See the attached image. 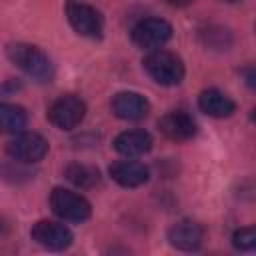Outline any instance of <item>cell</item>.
Segmentation results:
<instances>
[{
    "mask_svg": "<svg viewBox=\"0 0 256 256\" xmlns=\"http://www.w3.org/2000/svg\"><path fill=\"white\" fill-rule=\"evenodd\" d=\"M6 54L12 64H16L24 74H28L36 82H48L54 74L50 58L36 46L16 42L6 48Z\"/></svg>",
    "mask_w": 256,
    "mask_h": 256,
    "instance_id": "obj_1",
    "label": "cell"
},
{
    "mask_svg": "<svg viewBox=\"0 0 256 256\" xmlns=\"http://www.w3.org/2000/svg\"><path fill=\"white\" fill-rule=\"evenodd\" d=\"M142 66L146 74L162 86H176L184 78V64L180 56L168 50H152L142 60Z\"/></svg>",
    "mask_w": 256,
    "mask_h": 256,
    "instance_id": "obj_2",
    "label": "cell"
},
{
    "mask_svg": "<svg viewBox=\"0 0 256 256\" xmlns=\"http://www.w3.org/2000/svg\"><path fill=\"white\" fill-rule=\"evenodd\" d=\"M50 206L56 216L68 222H84L92 214V206L82 194L62 186H56L50 192Z\"/></svg>",
    "mask_w": 256,
    "mask_h": 256,
    "instance_id": "obj_3",
    "label": "cell"
},
{
    "mask_svg": "<svg viewBox=\"0 0 256 256\" xmlns=\"http://www.w3.org/2000/svg\"><path fill=\"white\" fill-rule=\"evenodd\" d=\"M66 18L70 22V26L74 28V32H78L80 36L86 38H100L102 30H104V22L100 12L82 2V0H68L66 2Z\"/></svg>",
    "mask_w": 256,
    "mask_h": 256,
    "instance_id": "obj_4",
    "label": "cell"
},
{
    "mask_svg": "<svg viewBox=\"0 0 256 256\" xmlns=\"http://www.w3.org/2000/svg\"><path fill=\"white\" fill-rule=\"evenodd\" d=\"M86 116V104L74 94H64L48 106V120L60 130L76 128Z\"/></svg>",
    "mask_w": 256,
    "mask_h": 256,
    "instance_id": "obj_5",
    "label": "cell"
},
{
    "mask_svg": "<svg viewBox=\"0 0 256 256\" xmlns=\"http://www.w3.org/2000/svg\"><path fill=\"white\" fill-rule=\"evenodd\" d=\"M6 152L10 158L24 162V164H34L40 162L46 152H48V142L44 136L36 134V132H18L8 144H6Z\"/></svg>",
    "mask_w": 256,
    "mask_h": 256,
    "instance_id": "obj_6",
    "label": "cell"
},
{
    "mask_svg": "<svg viewBox=\"0 0 256 256\" xmlns=\"http://www.w3.org/2000/svg\"><path fill=\"white\" fill-rule=\"evenodd\" d=\"M172 38V26L162 18H144L132 28V42L138 48L156 50Z\"/></svg>",
    "mask_w": 256,
    "mask_h": 256,
    "instance_id": "obj_7",
    "label": "cell"
},
{
    "mask_svg": "<svg viewBox=\"0 0 256 256\" xmlns=\"http://www.w3.org/2000/svg\"><path fill=\"white\" fill-rule=\"evenodd\" d=\"M30 236L36 244H40L46 250H66L74 240L70 228L54 220H38L32 226Z\"/></svg>",
    "mask_w": 256,
    "mask_h": 256,
    "instance_id": "obj_8",
    "label": "cell"
},
{
    "mask_svg": "<svg viewBox=\"0 0 256 256\" xmlns=\"http://www.w3.org/2000/svg\"><path fill=\"white\" fill-rule=\"evenodd\" d=\"M158 128L166 138H170L174 142L190 140L198 130L194 118L184 110H172V112L164 114L158 120Z\"/></svg>",
    "mask_w": 256,
    "mask_h": 256,
    "instance_id": "obj_9",
    "label": "cell"
},
{
    "mask_svg": "<svg viewBox=\"0 0 256 256\" xmlns=\"http://www.w3.org/2000/svg\"><path fill=\"white\" fill-rule=\"evenodd\" d=\"M204 240V228L194 220H180L170 226L168 230V242L184 252L198 250Z\"/></svg>",
    "mask_w": 256,
    "mask_h": 256,
    "instance_id": "obj_10",
    "label": "cell"
},
{
    "mask_svg": "<svg viewBox=\"0 0 256 256\" xmlns=\"http://www.w3.org/2000/svg\"><path fill=\"white\" fill-rule=\"evenodd\" d=\"M150 104L138 92H118L112 98V112L122 120H140L148 114Z\"/></svg>",
    "mask_w": 256,
    "mask_h": 256,
    "instance_id": "obj_11",
    "label": "cell"
},
{
    "mask_svg": "<svg viewBox=\"0 0 256 256\" xmlns=\"http://www.w3.org/2000/svg\"><path fill=\"white\" fill-rule=\"evenodd\" d=\"M112 180L124 188H138L148 182V168L134 160H118L108 168Z\"/></svg>",
    "mask_w": 256,
    "mask_h": 256,
    "instance_id": "obj_12",
    "label": "cell"
},
{
    "mask_svg": "<svg viewBox=\"0 0 256 256\" xmlns=\"http://www.w3.org/2000/svg\"><path fill=\"white\" fill-rule=\"evenodd\" d=\"M114 150L126 158H136L152 148V136L144 130H126L114 138Z\"/></svg>",
    "mask_w": 256,
    "mask_h": 256,
    "instance_id": "obj_13",
    "label": "cell"
},
{
    "mask_svg": "<svg viewBox=\"0 0 256 256\" xmlns=\"http://www.w3.org/2000/svg\"><path fill=\"white\" fill-rule=\"evenodd\" d=\"M198 106L204 114H208L212 118H228L236 110L234 100L230 96H226L224 92L216 90V88L202 90L200 96H198Z\"/></svg>",
    "mask_w": 256,
    "mask_h": 256,
    "instance_id": "obj_14",
    "label": "cell"
},
{
    "mask_svg": "<svg viewBox=\"0 0 256 256\" xmlns=\"http://www.w3.org/2000/svg\"><path fill=\"white\" fill-rule=\"evenodd\" d=\"M28 116L22 106L0 104V134H18L26 128Z\"/></svg>",
    "mask_w": 256,
    "mask_h": 256,
    "instance_id": "obj_15",
    "label": "cell"
},
{
    "mask_svg": "<svg viewBox=\"0 0 256 256\" xmlns=\"http://www.w3.org/2000/svg\"><path fill=\"white\" fill-rule=\"evenodd\" d=\"M66 176H68L70 182H74L80 188H90V186H94L98 182V170L96 168H90V166H84V164H72V166H68Z\"/></svg>",
    "mask_w": 256,
    "mask_h": 256,
    "instance_id": "obj_16",
    "label": "cell"
},
{
    "mask_svg": "<svg viewBox=\"0 0 256 256\" xmlns=\"http://www.w3.org/2000/svg\"><path fill=\"white\" fill-rule=\"evenodd\" d=\"M232 244H234L236 250H242V252L254 250V246H256V232H254V228L248 226V228L236 230L234 236H232Z\"/></svg>",
    "mask_w": 256,
    "mask_h": 256,
    "instance_id": "obj_17",
    "label": "cell"
},
{
    "mask_svg": "<svg viewBox=\"0 0 256 256\" xmlns=\"http://www.w3.org/2000/svg\"><path fill=\"white\" fill-rule=\"evenodd\" d=\"M166 2H168L170 6H178V8H180V6H188V4H192L194 0H166Z\"/></svg>",
    "mask_w": 256,
    "mask_h": 256,
    "instance_id": "obj_18",
    "label": "cell"
},
{
    "mask_svg": "<svg viewBox=\"0 0 256 256\" xmlns=\"http://www.w3.org/2000/svg\"><path fill=\"white\" fill-rule=\"evenodd\" d=\"M224 2H238V0H224Z\"/></svg>",
    "mask_w": 256,
    "mask_h": 256,
    "instance_id": "obj_19",
    "label": "cell"
}]
</instances>
